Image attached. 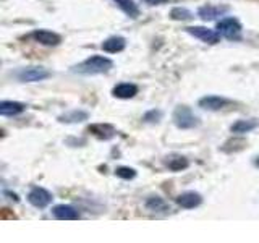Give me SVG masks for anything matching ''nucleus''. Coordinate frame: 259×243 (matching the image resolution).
<instances>
[{
    "instance_id": "obj_1",
    "label": "nucleus",
    "mask_w": 259,
    "mask_h": 243,
    "mask_svg": "<svg viewBox=\"0 0 259 243\" xmlns=\"http://www.w3.org/2000/svg\"><path fill=\"white\" fill-rule=\"evenodd\" d=\"M113 67V62L104 55H93L89 59L83 60L81 63L73 67V71L79 75H102L107 73Z\"/></svg>"
},
{
    "instance_id": "obj_2",
    "label": "nucleus",
    "mask_w": 259,
    "mask_h": 243,
    "mask_svg": "<svg viewBox=\"0 0 259 243\" xmlns=\"http://www.w3.org/2000/svg\"><path fill=\"white\" fill-rule=\"evenodd\" d=\"M172 118H174L175 127L180 130H191V128L199 127V124H201L198 115H194L188 105H178V107L174 110Z\"/></svg>"
},
{
    "instance_id": "obj_3",
    "label": "nucleus",
    "mask_w": 259,
    "mask_h": 243,
    "mask_svg": "<svg viewBox=\"0 0 259 243\" xmlns=\"http://www.w3.org/2000/svg\"><path fill=\"white\" fill-rule=\"evenodd\" d=\"M13 76L21 81V83H36V81H44L52 76V71L44 67H26L13 71Z\"/></svg>"
},
{
    "instance_id": "obj_4",
    "label": "nucleus",
    "mask_w": 259,
    "mask_h": 243,
    "mask_svg": "<svg viewBox=\"0 0 259 243\" xmlns=\"http://www.w3.org/2000/svg\"><path fill=\"white\" fill-rule=\"evenodd\" d=\"M217 32L225 39L230 40H240L241 39V24L233 16H227L217 23Z\"/></svg>"
},
{
    "instance_id": "obj_5",
    "label": "nucleus",
    "mask_w": 259,
    "mask_h": 243,
    "mask_svg": "<svg viewBox=\"0 0 259 243\" xmlns=\"http://www.w3.org/2000/svg\"><path fill=\"white\" fill-rule=\"evenodd\" d=\"M185 31L188 32V34H191L193 37H196L206 44H217L219 40H221V34H219L217 31L204 28V26H190Z\"/></svg>"
},
{
    "instance_id": "obj_6",
    "label": "nucleus",
    "mask_w": 259,
    "mask_h": 243,
    "mask_svg": "<svg viewBox=\"0 0 259 243\" xmlns=\"http://www.w3.org/2000/svg\"><path fill=\"white\" fill-rule=\"evenodd\" d=\"M52 199H54L52 194L49 193L46 188H40V186H34V188H32L28 194V201L34 208H39V209L47 208L52 202Z\"/></svg>"
},
{
    "instance_id": "obj_7",
    "label": "nucleus",
    "mask_w": 259,
    "mask_h": 243,
    "mask_svg": "<svg viewBox=\"0 0 259 243\" xmlns=\"http://www.w3.org/2000/svg\"><path fill=\"white\" fill-rule=\"evenodd\" d=\"M229 104H230V101L227 99V97H222V96H204V97H201L199 102H198V105L201 109L210 110V112L221 110V109L227 107Z\"/></svg>"
},
{
    "instance_id": "obj_8",
    "label": "nucleus",
    "mask_w": 259,
    "mask_h": 243,
    "mask_svg": "<svg viewBox=\"0 0 259 243\" xmlns=\"http://www.w3.org/2000/svg\"><path fill=\"white\" fill-rule=\"evenodd\" d=\"M88 133H91L93 136H96L97 140L109 141L117 135V130L110 124H93V125L88 127Z\"/></svg>"
},
{
    "instance_id": "obj_9",
    "label": "nucleus",
    "mask_w": 259,
    "mask_h": 243,
    "mask_svg": "<svg viewBox=\"0 0 259 243\" xmlns=\"http://www.w3.org/2000/svg\"><path fill=\"white\" fill-rule=\"evenodd\" d=\"M31 37L36 40V43L42 44V46H49V47H55L62 43V36L57 34V32L47 31V29H36L31 34Z\"/></svg>"
},
{
    "instance_id": "obj_10",
    "label": "nucleus",
    "mask_w": 259,
    "mask_h": 243,
    "mask_svg": "<svg viewBox=\"0 0 259 243\" xmlns=\"http://www.w3.org/2000/svg\"><path fill=\"white\" fill-rule=\"evenodd\" d=\"M202 202V196L196 191H185L177 196V205L183 209H194Z\"/></svg>"
},
{
    "instance_id": "obj_11",
    "label": "nucleus",
    "mask_w": 259,
    "mask_h": 243,
    "mask_svg": "<svg viewBox=\"0 0 259 243\" xmlns=\"http://www.w3.org/2000/svg\"><path fill=\"white\" fill-rule=\"evenodd\" d=\"M230 8L224 5H204V7H201L199 10H198V15H199V18L201 20H204V21H212L215 20L217 16H222L224 13L229 12Z\"/></svg>"
},
{
    "instance_id": "obj_12",
    "label": "nucleus",
    "mask_w": 259,
    "mask_h": 243,
    "mask_svg": "<svg viewBox=\"0 0 259 243\" xmlns=\"http://www.w3.org/2000/svg\"><path fill=\"white\" fill-rule=\"evenodd\" d=\"M52 214L55 219H59V221H78L79 219V213L73 208V206H68V205H59L52 209Z\"/></svg>"
},
{
    "instance_id": "obj_13",
    "label": "nucleus",
    "mask_w": 259,
    "mask_h": 243,
    "mask_svg": "<svg viewBox=\"0 0 259 243\" xmlns=\"http://www.w3.org/2000/svg\"><path fill=\"white\" fill-rule=\"evenodd\" d=\"M26 110V105L16 101H2L0 102V113L4 117H13V115H20L21 112Z\"/></svg>"
},
{
    "instance_id": "obj_14",
    "label": "nucleus",
    "mask_w": 259,
    "mask_h": 243,
    "mask_svg": "<svg viewBox=\"0 0 259 243\" xmlns=\"http://www.w3.org/2000/svg\"><path fill=\"white\" fill-rule=\"evenodd\" d=\"M112 94L118 99H132L138 94V86L133 83H120L112 89Z\"/></svg>"
},
{
    "instance_id": "obj_15",
    "label": "nucleus",
    "mask_w": 259,
    "mask_h": 243,
    "mask_svg": "<svg viewBox=\"0 0 259 243\" xmlns=\"http://www.w3.org/2000/svg\"><path fill=\"white\" fill-rule=\"evenodd\" d=\"M125 46H126V40H125V37H121V36H112V37H109L107 40H104V43H102V49L105 52H109V54L121 52L125 49Z\"/></svg>"
},
{
    "instance_id": "obj_16",
    "label": "nucleus",
    "mask_w": 259,
    "mask_h": 243,
    "mask_svg": "<svg viewBox=\"0 0 259 243\" xmlns=\"http://www.w3.org/2000/svg\"><path fill=\"white\" fill-rule=\"evenodd\" d=\"M89 118V113L86 110H70L67 113H62L59 117V122L60 124H81V122H84Z\"/></svg>"
},
{
    "instance_id": "obj_17",
    "label": "nucleus",
    "mask_w": 259,
    "mask_h": 243,
    "mask_svg": "<svg viewBox=\"0 0 259 243\" xmlns=\"http://www.w3.org/2000/svg\"><path fill=\"white\" fill-rule=\"evenodd\" d=\"M257 125H259V122L254 120V118H251V120H238V122H235V124L230 127V132L232 133H238V135L249 133V132H253L254 128H257Z\"/></svg>"
},
{
    "instance_id": "obj_18",
    "label": "nucleus",
    "mask_w": 259,
    "mask_h": 243,
    "mask_svg": "<svg viewBox=\"0 0 259 243\" xmlns=\"http://www.w3.org/2000/svg\"><path fill=\"white\" fill-rule=\"evenodd\" d=\"M121 12H123L130 18H138L140 16V8L135 4V0H113Z\"/></svg>"
},
{
    "instance_id": "obj_19",
    "label": "nucleus",
    "mask_w": 259,
    "mask_h": 243,
    "mask_svg": "<svg viewBox=\"0 0 259 243\" xmlns=\"http://www.w3.org/2000/svg\"><path fill=\"white\" fill-rule=\"evenodd\" d=\"M146 208L152 213H168L170 206L167 205V201L160 196H151L148 201H146Z\"/></svg>"
},
{
    "instance_id": "obj_20",
    "label": "nucleus",
    "mask_w": 259,
    "mask_h": 243,
    "mask_svg": "<svg viewBox=\"0 0 259 243\" xmlns=\"http://www.w3.org/2000/svg\"><path fill=\"white\" fill-rule=\"evenodd\" d=\"M165 164L170 170H172V172H180V170H185L190 166V162L183 156H174V157H170Z\"/></svg>"
},
{
    "instance_id": "obj_21",
    "label": "nucleus",
    "mask_w": 259,
    "mask_h": 243,
    "mask_svg": "<svg viewBox=\"0 0 259 243\" xmlns=\"http://www.w3.org/2000/svg\"><path fill=\"white\" fill-rule=\"evenodd\" d=\"M170 18L175 21H188L193 20V13L185 7H175L172 12H170Z\"/></svg>"
},
{
    "instance_id": "obj_22",
    "label": "nucleus",
    "mask_w": 259,
    "mask_h": 243,
    "mask_svg": "<svg viewBox=\"0 0 259 243\" xmlns=\"http://www.w3.org/2000/svg\"><path fill=\"white\" fill-rule=\"evenodd\" d=\"M162 110H159V109H152V110H149V112H146L144 115H143V120L146 122V124H159V122L162 120Z\"/></svg>"
},
{
    "instance_id": "obj_23",
    "label": "nucleus",
    "mask_w": 259,
    "mask_h": 243,
    "mask_svg": "<svg viewBox=\"0 0 259 243\" xmlns=\"http://www.w3.org/2000/svg\"><path fill=\"white\" fill-rule=\"evenodd\" d=\"M115 175L120 177V178H123V180H132V178L136 177V170L132 169V167H118L115 170Z\"/></svg>"
},
{
    "instance_id": "obj_24",
    "label": "nucleus",
    "mask_w": 259,
    "mask_h": 243,
    "mask_svg": "<svg viewBox=\"0 0 259 243\" xmlns=\"http://www.w3.org/2000/svg\"><path fill=\"white\" fill-rule=\"evenodd\" d=\"M240 143H245V141H243V140H230V141H227V143L224 144L222 151H224V152H237V151H241V149H243L241 146H237V144H240Z\"/></svg>"
},
{
    "instance_id": "obj_25",
    "label": "nucleus",
    "mask_w": 259,
    "mask_h": 243,
    "mask_svg": "<svg viewBox=\"0 0 259 243\" xmlns=\"http://www.w3.org/2000/svg\"><path fill=\"white\" fill-rule=\"evenodd\" d=\"M143 2L148 5H162V4H165L167 0H143Z\"/></svg>"
},
{
    "instance_id": "obj_26",
    "label": "nucleus",
    "mask_w": 259,
    "mask_h": 243,
    "mask_svg": "<svg viewBox=\"0 0 259 243\" xmlns=\"http://www.w3.org/2000/svg\"><path fill=\"white\" fill-rule=\"evenodd\" d=\"M8 211H10V209H4V211H2V214H0V217H2V219H8V217L13 219V217H15V214H10V213H8Z\"/></svg>"
},
{
    "instance_id": "obj_27",
    "label": "nucleus",
    "mask_w": 259,
    "mask_h": 243,
    "mask_svg": "<svg viewBox=\"0 0 259 243\" xmlns=\"http://www.w3.org/2000/svg\"><path fill=\"white\" fill-rule=\"evenodd\" d=\"M4 194H7V196H10V199H13V201H18V196H16L15 193H10V191H4Z\"/></svg>"
},
{
    "instance_id": "obj_28",
    "label": "nucleus",
    "mask_w": 259,
    "mask_h": 243,
    "mask_svg": "<svg viewBox=\"0 0 259 243\" xmlns=\"http://www.w3.org/2000/svg\"><path fill=\"white\" fill-rule=\"evenodd\" d=\"M253 164H254L256 167H259V157H254V160H253Z\"/></svg>"
}]
</instances>
